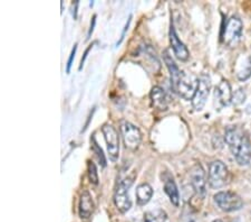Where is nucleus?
I'll use <instances>...</instances> for the list:
<instances>
[{
    "label": "nucleus",
    "mask_w": 251,
    "mask_h": 222,
    "mask_svg": "<svg viewBox=\"0 0 251 222\" xmlns=\"http://www.w3.org/2000/svg\"><path fill=\"white\" fill-rule=\"evenodd\" d=\"M225 139L239 165H248L251 160V143L249 137L237 127L226 130Z\"/></svg>",
    "instance_id": "f257e3e1"
},
{
    "label": "nucleus",
    "mask_w": 251,
    "mask_h": 222,
    "mask_svg": "<svg viewBox=\"0 0 251 222\" xmlns=\"http://www.w3.org/2000/svg\"><path fill=\"white\" fill-rule=\"evenodd\" d=\"M133 178H126L122 181H119L118 185L114 193V203L116 205L119 212L125 213L129 211L132 206V201H131L129 195V189L133 184Z\"/></svg>",
    "instance_id": "f03ea898"
},
{
    "label": "nucleus",
    "mask_w": 251,
    "mask_h": 222,
    "mask_svg": "<svg viewBox=\"0 0 251 222\" xmlns=\"http://www.w3.org/2000/svg\"><path fill=\"white\" fill-rule=\"evenodd\" d=\"M199 84V78L192 73H188V72H182L179 82L175 86L173 90L176 93H179L181 97L185 100H192L194 97V93L196 89H198Z\"/></svg>",
    "instance_id": "7ed1b4c3"
},
{
    "label": "nucleus",
    "mask_w": 251,
    "mask_h": 222,
    "mask_svg": "<svg viewBox=\"0 0 251 222\" xmlns=\"http://www.w3.org/2000/svg\"><path fill=\"white\" fill-rule=\"evenodd\" d=\"M119 130H121L123 143H124L125 147L131 149V151L137 149L142 141V133L140 129L129 121L122 120L121 125H119Z\"/></svg>",
    "instance_id": "20e7f679"
},
{
    "label": "nucleus",
    "mask_w": 251,
    "mask_h": 222,
    "mask_svg": "<svg viewBox=\"0 0 251 222\" xmlns=\"http://www.w3.org/2000/svg\"><path fill=\"white\" fill-rule=\"evenodd\" d=\"M211 90V79L208 74H201L199 76V84L194 97L192 98V107L195 111H201L206 106L208 97Z\"/></svg>",
    "instance_id": "39448f33"
},
{
    "label": "nucleus",
    "mask_w": 251,
    "mask_h": 222,
    "mask_svg": "<svg viewBox=\"0 0 251 222\" xmlns=\"http://www.w3.org/2000/svg\"><path fill=\"white\" fill-rule=\"evenodd\" d=\"M242 22L238 17H231L228 19L225 30H223V42L229 47L237 46L242 35Z\"/></svg>",
    "instance_id": "423d86ee"
},
{
    "label": "nucleus",
    "mask_w": 251,
    "mask_h": 222,
    "mask_svg": "<svg viewBox=\"0 0 251 222\" xmlns=\"http://www.w3.org/2000/svg\"><path fill=\"white\" fill-rule=\"evenodd\" d=\"M214 201L222 211L232 212L240 210L243 205L241 198L233 192H219L214 195Z\"/></svg>",
    "instance_id": "0eeeda50"
},
{
    "label": "nucleus",
    "mask_w": 251,
    "mask_h": 222,
    "mask_svg": "<svg viewBox=\"0 0 251 222\" xmlns=\"http://www.w3.org/2000/svg\"><path fill=\"white\" fill-rule=\"evenodd\" d=\"M228 168L221 160H214L209 166V184L213 189H220L226 184Z\"/></svg>",
    "instance_id": "6e6552de"
},
{
    "label": "nucleus",
    "mask_w": 251,
    "mask_h": 222,
    "mask_svg": "<svg viewBox=\"0 0 251 222\" xmlns=\"http://www.w3.org/2000/svg\"><path fill=\"white\" fill-rule=\"evenodd\" d=\"M102 132L105 137V141L107 145V152H109V156L111 160L116 162L118 158V153H119V136L118 133L116 132L112 125H104L102 128Z\"/></svg>",
    "instance_id": "1a4fd4ad"
},
{
    "label": "nucleus",
    "mask_w": 251,
    "mask_h": 222,
    "mask_svg": "<svg viewBox=\"0 0 251 222\" xmlns=\"http://www.w3.org/2000/svg\"><path fill=\"white\" fill-rule=\"evenodd\" d=\"M206 173L202 166L198 164L191 171V185L200 199H203L206 195Z\"/></svg>",
    "instance_id": "9d476101"
},
{
    "label": "nucleus",
    "mask_w": 251,
    "mask_h": 222,
    "mask_svg": "<svg viewBox=\"0 0 251 222\" xmlns=\"http://www.w3.org/2000/svg\"><path fill=\"white\" fill-rule=\"evenodd\" d=\"M232 91H231L230 83L227 80H222L221 82L218 84L214 91V100L215 103H218L219 108H223V107L229 106L232 102Z\"/></svg>",
    "instance_id": "9b49d317"
},
{
    "label": "nucleus",
    "mask_w": 251,
    "mask_h": 222,
    "mask_svg": "<svg viewBox=\"0 0 251 222\" xmlns=\"http://www.w3.org/2000/svg\"><path fill=\"white\" fill-rule=\"evenodd\" d=\"M170 43H171V46L173 48V52H174L175 56L181 61H187L189 59V51L185 45L180 41V38L177 37L175 29L171 25V28H170Z\"/></svg>",
    "instance_id": "f8f14e48"
},
{
    "label": "nucleus",
    "mask_w": 251,
    "mask_h": 222,
    "mask_svg": "<svg viewBox=\"0 0 251 222\" xmlns=\"http://www.w3.org/2000/svg\"><path fill=\"white\" fill-rule=\"evenodd\" d=\"M152 106L157 110H167L168 108V97L165 91L160 87H154L150 93Z\"/></svg>",
    "instance_id": "ddd939ff"
},
{
    "label": "nucleus",
    "mask_w": 251,
    "mask_h": 222,
    "mask_svg": "<svg viewBox=\"0 0 251 222\" xmlns=\"http://www.w3.org/2000/svg\"><path fill=\"white\" fill-rule=\"evenodd\" d=\"M95 210V204L88 191H84L79 200V217L88 219Z\"/></svg>",
    "instance_id": "4468645a"
},
{
    "label": "nucleus",
    "mask_w": 251,
    "mask_h": 222,
    "mask_svg": "<svg viewBox=\"0 0 251 222\" xmlns=\"http://www.w3.org/2000/svg\"><path fill=\"white\" fill-rule=\"evenodd\" d=\"M235 72H237V76L240 81H246L251 76V55L248 56H241L240 59L237 61V65H235Z\"/></svg>",
    "instance_id": "2eb2a0df"
},
{
    "label": "nucleus",
    "mask_w": 251,
    "mask_h": 222,
    "mask_svg": "<svg viewBox=\"0 0 251 222\" xmlns=\"http://www.w3.org/2000/svg\"><path fill=\"white\" fill-rule=\"evenodd\" d=\"M163 59L164 62L167 64V67L170 71V75H171V84H172V89H174L175 86L179 82V80L181 78V74L182 72L180 71V68L177 67V65L175 64L174 60L172 59V56L169 54L168 51H164L163 53Z\"/></svg>",
    "instance_id": "dca6fc26"
},
{
    "label": "nucleus",
    "mask_w": 251,
    "mask_h": 222,
    "mask_svg": "<svg viewBox=\"0 0 251 222\" xmlns=\"http://www.w3.org/2000/svg\"><path fill=\"white\" fill-rule=\"evenodd\" d=\"M164 191H165V193L169 195L172 204H174L175 206H179V204H180L179 190H177L175 182L173 181V178H171V176H169L168 178H164Z\"/></svg>",
    "instance_id": "f3484780"
},
{
    "label": "nucleus",
    "mask_w": 251,
    "mask_h": 222,
    "mask_svg": "<svg viewBox=\"0 0 251 222\" xmlns=\"http://www.w3.org/2000/svg\"><path fill=\"white\" fill-rule=\"evenodd\" d=\"M153 189L150 184H141L136 189V201L140 205H145L152 199Z\"/></svg>",
    "instance_id": "a211bd4d"
},
{
    "label": "nucleus",
    "mask_w": 251,
    "mask_h": 222,
    "mask_svg": "<svg viewBox=\"0 0 251 222\" xmlns=\"http://www.w3.org/2000/svg\"><path fill=\"white\" fill-rule=\"evenodd\" d=\"M167 219H168L167 212L161 209L152 210V211H148L144 214L145 222H165Z\"/></svg>",
    "instance_id": "6ab92c4d"
},
{
    "label": "nucleus",
    "mask_w": 251,
    "mask_h": 222,
    "mask_svg": "<svg viewBox=\"0 0 251 222\" xmlns=\"http://www.w3.org/2000/svg\"><path fill=\"white\" fill-rule=\"evenodd\" d=\"M88 178H90V181L93 184L97 185L98 184V175H97V170H96L95 164L93 162H88Z\"/></svg>",
    "instance_id": "aec40b11"
},
{
    "label": "nucleus",
    "mask_w": 251,
    "mask_h": 222,
    "mask_svg": "<svg viewBox=\"0 0 251 222\" xmlns=\"http://www.w3.org/2000/svg\"><path fill=\"white\" fill-rule=\"evenodd\" d=\"M245 99H246L245 91L239 89L238 91H235L234 94L232 95V103L234 106H239L241 105L242 102H245Z\"/></svg>",
    "instance_id": "412c9836"
},
{
    "label": "nucleus",
    "mask_w": 251,
    "mask_h": 222,
    "mask_svg": "<svg viewBox=\"0 0 251 222\" xmlns=\"http://www.w3.org/2000/svg\"><path fill=\"white\" fill-rule=\"evenodd\" d=\"M93 149H94V152L96 153V156H97V158L99 160V163L102 164V166H105L106 162H105V157H104V155H103L102 148L98 147V145H97V143H96L94 138H93Z\"/></svg>",
    "instance_id": "4be33fe9"
},
{
    "label": "nucleus",
    "mask_w": 251,
    "mask_h": 222,
    "mask_svg": "<svg viewBox=\"0 0 251 222\" xmlns=\"http://www.w3.org/2000/svg\"><path fill=\"white\" fill-rule=\"evenodd\" d=\"M76 49H77V44L74 45V47L72 49V53H71V56H69V60L67 62V67H66V72L69 73L71 72V67H72V63H73V60H74L75 54H76Z\"/></svg>",
    "instance_id": "5701e85b"
},
{
    "label": "nucleus",
    "mask_w": 251,
    "mask_h": 222,
    "mask_svg": "<svg viewBox=\"0 0 251 222\" xmlns=\"http://www.w3.org/2000/svg\"><path fill=\"white\" fill-rule=\"evenodd\" d=\"M95 18H96V16L93 17V21H92V24H91V28H90V32H88V38L91 37V34L93 33V29H94V25H95Z\"/></svg>",
    "instance_id": "b1692460"
},
{
    "label": "nucleus",
    "mask_w": 251,
    "mask_h": 222,
    "mask_svg": "<svg viewBox=\"0 0 251 222\" xmlns=\"http://www.w3.org/2000/svg\"><path fill=\"white\" fill-rule=\"evenodd\" d=\"M213 222H223V221H221V220H214Z\"/></svg>",
    "instance_id": "393cba45"
}]
</instances>
